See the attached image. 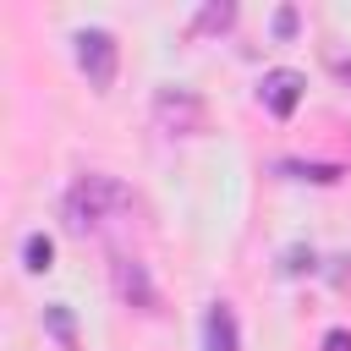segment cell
Wrapping results in <instances>:
<instances>
[{"mask_svg": "<svg viewBox=\"0 0 351 351\" xmlns=\"http://www.w3.org/2000/svg\"><path fill=\"white\" fill-rule=\"evenodd\" d=\"M225 22H230V5H208L203 11V27H225Z\"/></svg>", "mask_w": 351, "mask_h": 351, "instance_id": "30bf717a", "label": "cell"}, {"mask_svg": "<svg viewBox=\"0 0 351 351\" xmlns=\"http://www.w3.org/2000/svg\"><path fill=\"white\" fill-rule=\"evenodd\" d=\"M302 88H307V77L302 71H291V66H274V71H263V82H258V99H263V110L269 115H291L296 104H302Z\"/></svg>", "mask_w": 351, "mask_h": 351, "instance_id": "277c9868", "label": "cell"}, {"mask_svg": "<svg viewBox=\"0 0 351 351\" xmlns=\"http://www.w3.org/2000/svg\"><path fill=\"white\" fill-rule=\"evenodd\" d=\"M77 66L88 71L93 88H110L115 82V38L104 27H82L77 33Z\"/></svg>", "mask_w": 351, "mask_h": 351, "instance_id": "7a4b0ae2", "label": "cell"}, {"mask_svg": "<svg viewBox=\"0 0 351 351\" xmlns=\"http://www.w3.org/2000/svg\"><path fill=\"white\" fill-rule=\"evenodd\" d=\"M132 214H137V203L115 176H82L66 192V225L77 236H115L132 225Z\"/></svg>", "mask_w": 351, "mask_h": 351, "instance_id": "6da1fadb", "label": "cell"}, {"mask_svg": "<svg viewBox=\"0 0 351 351\" xmlns=\"http://www.w3.org/2000/svg\"><path fill=\"white\" fill-rule=\"evenodd\" d=\"M324 351H351V335H346V329H329V335H324Z\"/></svg>", "mask_w": 351, "mask_h": 351, "instance_id": "8fae6325", "label": "cell"}, {"mask_svg": "<svg viewBox=\"0 0 351 351\" xmlns=\"http://www.w3.org/2000/svg\"><path fill=\"white\" fill-rule=\"evenodd\" d=\"M340 77H351V60H340Z\"/></svg>", "mask_w": 351, "mask_h": 351, "instance_id": "7c38bea8", "label": "cell"}, {"mask_svg": "<svg viewBox=\"0 0 351 351\" xmlns=\"http://www.w3.org/2000/svg\"><path fill=\"white\" fill-rule=\"evenodd\" d=\"M22 258H27V269H33V274H44V269H49V258H55L49 236H38V230H33V236L22 241Z\"/></svg>", "mask_w": 351, "mask_h": 351, "instance_id": "52a82bcc", "label": "cell"}, {"mask_svg": "<svg viewBox=\"0 0 351 351\" xmlns=\"http://www.w3.org/2000/svg\"><path fill=\"white\" fill-rule=\"evenodd\" d=\"M203 351H241V340H236V313H230L225 302H214L208 318H203Z\"/></svg>", "mask_w": 351, "mask_h": 351, "instance_id": "8992f818", "label": "cell"}, {"mask_svg": "<svg viewBox=\"0 0 351 351\" xmlns=\"http://www.w3.org/2000/svg\"><path fill=\"white\" fill-rule=\"evenodd\" d=\"M285 176H302V181H340V165H280Z\"/></svg>", "mask_w": 351, "mask_h": 351, "instance_id": "ba28073f", "label": "cell"}, {"mask_svg": "<svg viewBox=\"0 0 351 351\" xmlns=\"http://www.w3.org/2000/svg\"><path fill=\"white\" fill-rule=\"evenodd\" d=\"M154 121H159L165 132H197V126H203V99L186 93V88H159Z\"/></svg>", "mask_w": 351, "mask_h": 351, "instance_id": "3957f363", "label": "cell"}, {"mask_svg": "<svg viewBox=\"0 0 351 351\" xmlns=\"http://www.w3.org/2000/svg\"><path fill=\"white\" fill-rule=\"evenodd\" d=\"M115 291H121L126 302H137L143 313H154V307H159V291H154L148 269H143L137 258H126V252H115Z\"/></svg>", "mask_w": 351, "mask_h": 351, "instance_id": "5b68a950", "label": "cell"}, {"mask_svg": "<svg viewBox=\"0 0 351 351\" xmlns=\"http://www.w3.org/2000/svg\"><path fill=\"white\" fill-rule=\"evenodd\" d=\"M44 318H49V329H55V340H60V346H66V351H71V346H77V340H71V318H66V307H49V313H44Z\"/></svg>", "mask_w": 351, "mask_h": 351, "instance_id": "9c48e42d", "label": "cell"}]
</instances>
